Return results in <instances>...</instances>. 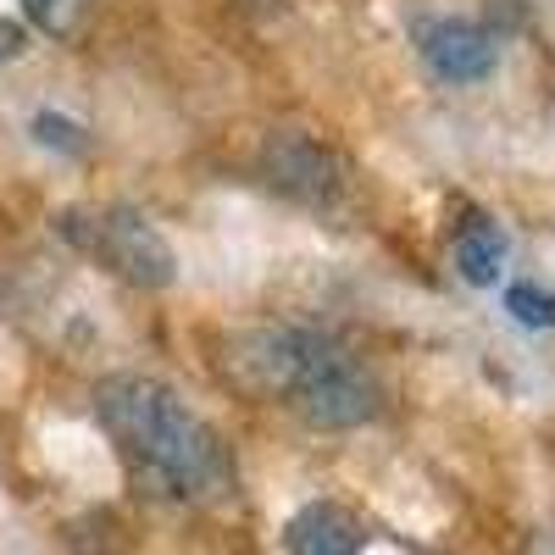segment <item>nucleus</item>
<instances>
[{"label":"nucleus","instance_id":"1","mask_svg":"<svg viewBox=\"0 0 555 555\" xmlns=\"http://www.w3.org/2000/svg\"><path fill=\"white\" fill-rule=\"evenodd\" d=\"M95 411L117 439L133 478L162 500H217L234 483L228 439L172 384L145 373H112L95 384Z\"/></svg>","mask_w":555,"mask_h":555},{"label":"nucleus","instance_id":"2","mask_svg":"<svg viewBox=\"0 0 555 555\" xmlns=\"http://www.w3.org/2000/svg\"><path fill=\"white\" fill-rule=\"evenodd\" d=\"M234 361L256 389L278 395L311 428H361L384 411L378 373L328 328H306V322L261 328Z\"/></svg>","mask_w":555,"mask_h":555},{"label":"nucleus","instance_id":"3","mask_svg":"<svg viewBox=\"0 0 555 555\" xmlns=\"http://www.w3.org/2000/svg\"><path fill=\"white\" fill-rule=\"evenodd\" d=\"M62 234L106 272L128 278L139 289H167L178 278V256L167 234L133 206H73L62 211Z\"/></svg>","mask_w":555,"mask_h":555},{"label":"nucleus","instance_id":"4","mask_svg":"<svg viewBox=\"0 0 555 555\" xmlns=\"http://www.w3.org/2000/svg\"><path fill=\"white\" fill-rule=\"evenodd\" d=\"M261 172H267L272 190H284L289 201L317 206V211L339 206L345 190H350V167L311 133H278L261 151Z\"/></svg>","mask_w":555,"mask_h":555},{"label":"nucleus","instance_id":"5","mask_svg":"<svg viewBox=\"0 0 555 555\" xmlns=\"http://www.w3.org/2000/svg\"><path fill=\"white\" fill-rule=\"evenodd\" d=\"M416 56L439 83H483L500 67V44L473 17H428L416 28Z\"/></svg>","mask_w":555,"mask_h":555},{"label":"nucleus","instance_id":"6","mask_svg":"<svg viewBox=\"0 0 555 555\" xmlns=\"http://www.w3.org/2000/svg\"><path fill=\"white\" fill-rule=\"evenodd\" d=\"M284 550L289 555H361L366 528L356 522V512H345V505L311 500L284 522Z\"/></svg>","mask_w":555,"mask_h":555},{"label":"nucleus","instance_id":"7","mask_svg":"<svg viewBox=\"0 0 555 555\" xmlns=\"http://www.w3.org/2000/svg\"><path fill=\"white\" fill-rule=\"evenodd\" d=\"M450 256H455V272L467 278V284L489 289V284H500V267H505V256H512V240H505V228L494 217L473 211V217H461L455 240H450Z\"/></svg>","mask_w":555,"mask_h":555},{"label":"nucleus","instance_id":"8","mask_svg":"<svg viewBox=\"0 0 555 555\" xmlns=\"http://www.w3.org/2000/svg\"><path fill=\"white\" fill-rule=\"evenodd\" d=\"M505 311H512L522 328H555V289H544V284H512V289H505Z\"/></svg>","mask_w":555,"mask_h":555},{"label":"nucleus","instance_id":"9","mask_svg":"<svg viewBox=\"0 0 555 555\" xmlns=\"http://www.w3.org/2000/svg\"><path fill=\"white\" fill-rule=\"evenodd\" d=\"M34 139H39V145H51V151H83V128L73 122V117H62V112H34Z\"/></svg>","mask_w":555,"mask_h":555},{"label":"nucleus","instance_id":"10","mask_svg":"<svg viewBox=\"0 0 555 555\" xmlns=\"http://www.w3.org/2000/svg\"><path fill=\"white\" fill-rule=\"evenodd\" d=\"M23 7L44 23V28H62L67 23V7H73V0H23Z\"/></svg>","mask_w":555,"mask_h":555},{"label":"nucleus","instance_id":"11","mask_svg":"<svg viewBox=\"0 0 555 555\" xmlns=\"http://www.w3.org/2000/svg\"><path fill=\"white\" fill-rule=\"evenodd\" d=\"M23 39H28V34H23V28H17L12 17H0V67L23 56Z\"/></svg>","mask_w":555,"mask_h":555},{"label":"nucleus","instance_id":"12","mask_svg":"<svg viewBox=\"0 0 555 555\" xmlns=\"http://www.w3.org/2000/svg\"><path fill=\"white\" fill-rule=\"evenodd\" d=\"M533 555H555V528H550V533L539 539V550H533Z\"/></svg>","mask_w":555,"mask_h":555}]
</instances>
